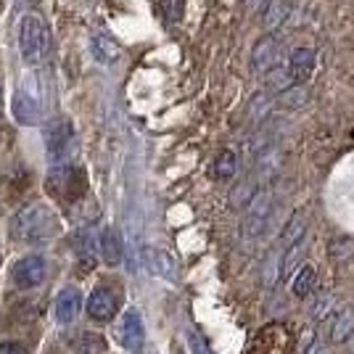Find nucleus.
<instances>
[{
	"label": "nucleus",
	"instance_id": "obj_16",
	"mask_svg": "<svg viewBox=\"0 0 354 354\" xmlns=\"http://www.w3.org/2000/svg\"><path fill=\"white\" fill-rule=\"evenodd\" d=\"M90 53H93V59L98 61V64H114V61H119V56H122L117 40H111L104 32H95V35L90 37Z\"/></svg>",
	"mask_w": 354,
	"mask_h": 354
},
{
	"label": "nucleus",
	"instance_id": "obj_18",
	"mask_svg": "<svg viewBox=\"0 0 354 354\" xmlns=\"http://www.w3.org/2000/svg\"><path fill=\"white\" fill-rule=\"evenodd\" d=\"M291 14V6L286 0H270L262 11V27L267 30V35H275L286 24V19Z\"/></svg>",
	"mask_w": 354,
	"mask_h": 354
},
{
	"label": "nucleus",
	"instance_id": "obj_3",
	"mask_svg": "<svg viewBox=\"0 0 354 354\" xmlns=\"http://www.w3.org/2000/svg\"><path fill=\"white\" fill-rule=\"evenodd\" d=\"M19 50L27 64H40L50 50V35L40 16L27 14L19 24Z\"/></svg>",
	"mask_w": 354,
	"mask_h": 354
},
{
	"label": "nucleus",
	"instance_id": "obj_14",
	"mask_svg": "<svg viewBox=\"0 0 354 354\" xmlns=\"http://www.w3.org/2000/svg\"><path fill=\"white\" fill-rule=\"evenodd\" d=\"M82 310V296L77 288H64L59 296H56V320L61 325H69L77 320V315Z\"/></svg>",
	"mask_w": 354,
	"mask_h": 354
},
{
	"label": "nucleus",
	"instance_id": "obj_12",
	"mask_svg": "<svg viewBox=\"0 0 354 354\" xmlns=\"http://www.w3.org/2000/svg\"><path fill=\"white\" fill-rule=\"evenodd\" d=\"M281 164H283V151L278 146H267L265 151L257 156V167H254V172H251V180L259 185V191H262V185H265L267 180H272V177L278 175Z\"/></svg>",
	"mask_w": 354,
	"mask_h": 354
},
{
	"label": "nucleus",
	"instance_id": "obj_8",
	"mask_svg": "<svg viewBox=\"0 0 354 354\" xmlns=\"http://www.w3.org/2000/svg\"><path fill=\"white\" fill-rule=\"evenodd\" d=\"M119 341L124 344L127 352H143V344H146V328H143V317L138 310H127L122 315V323H119Z\"/></svg>",
	"mask_w": 354,
	"mask_h": 354
},
{
	"label": "nucleus",
	"instance_id": "obj_19",
	"mask_svg": "<svg viewBox=\"0 0 354 354\" xmlns=\"http://www.w3.org/2000/svg\"><path fill=\"white\" fill-rule=\"evenodd\" d=\"M101 257H104L106 265L117 267L122 262V257H124V243H122V236H119L114 227H106L104 233H101Z\"/></svg>",
	"mask_w": 354,
	"mask_h": 354
},
{
	"label": "nucleus",
	"instance_id": "obj_33",
	"mask_svg": "<svg viewBox=\"0 0 354 354\" xmlns=\"http://www.w3.org/2000/svg\"><path fill=\"white\" fill-rule=\"evenodd\" d=\"M0 109H3V95H0Z\"/></svg>",
	"mask_w": 354,
	"mask_h": 354
},
{
	"label": "nucleus",
	"instance_id": "obj_24",
	"mask_svg": "<svg viewBox=\"0 0 354 354\" xmlns=\"http://www.w3.org/2000/svg\"><path fill=\"white\" fill-rule=\"evenodd\" d=\"M315 286H317V272H315V267L312 265H301L296 270L294 275V296L299 299H304V296H310L315 291Z\"/></svg>",
	"mask_w": 354,
	"mask_h": 354
},
{
	"label": "nucleus",
	"instance_id": "obj_15",
	"mask_svg": "<svg viewBox=\"0 0 354 354\" xmlns=\"http://www.w3.org/2000/svg\"><path fill=\"white\" fill-rule=\"evenodd\" d=\"M275 109H278L275 95H272L270 90H259V93L251 95L249 106H246V119H249L251 124H262L265 119H270V114H272Z\"/></svg>",
	"mask_w": 354,
	"mask_h": 354
},
{
	"label": "nucleus",
	"instance_id": "obj_7",
	"mask_svg": "<svg viewBox=\"0 0 354 354\" xmlns=\"http://www.w3.org/2000/svg\"><path fill=\"white\" fill-rule=\"evenodd\" d=\"M48 275V262L37 254H30L14 265V283L19 288H37Z\"/></svg>",
	"mask_w": 354,
	"mask_h": 354
},
{
	"label": "nucleus",
	"instance_id": "obj_9",
	"mask_svg": "<svg viewBox=\"0 0 354 354\" xmlns=\"http://www.w3.org/2000/svg\"><path fill=\"white\" fill-rule=\"evenodd\" d=\"M72 146V124L66 119H59L48 127V135H45V148H48V156L50 162H64L66 151Z\"/></svg>",
	"mask_w": 354,
	"mask_h": 354
},
{
	"label": "nucleus",
	"instance_id": "obj_22",
	"mask_svg": "<svg viewBox=\"0 0 354 354\" xmlns=\"http://www.w3.org/2000/svg\"><path fill=\"white\" fill-rule=\"evenodd\" d=\"M301 238H307V217H304V212H294L281 233V251L296 241H301Z\"/></svg>",
	"mask_w": 354,
	"mask_h": 354
},
{
	"label": "nucleus",
	"instance_id": "obj_10",
	"mask_svg": "<svg viewBox=\"0 0 354 354\" xmlns=\"http://www.w3.org/2000/svg\"><path fill=\"white\" fill-rule=\"evenodd\" d=\"M119 310V301L111 288L106 286H98L93 294L88 296V315L95 320V323H109Z\"/></svg>",
	"mask_w": 354,
	"mask_h": 354
},
{
	"label": "nucleus",
	"instance_id": "obj_28",
	"mask_svg": "<svg viewBox=\"0 0 354 354\" xmlns=\"http://www.w3.org/2000/svg\"><path fill=\"white\" fill-rule=\"evenodd\" d=\"M162 14L167 24H180L185 14V0H162Z\"/></svg>",
	"mask_w": 354,
	"mask_h": 354
},
{
	"label": "nucleus",
	"instance_id": "obj_11",
	"mask_svg": "<svg viewBox=\"0 0 354 354\" xmlns=\"http://www.w3.org/2000/svg\"><path fill=\"white\" fill-rule=\"evenodd\" d=\"M315 66H317V53L312 48H294L291 50V59H288V72H291V80L294 85H304L310 82L312 74H315Z\"/></svg>",
	"mask_w": 354,
	"mask_h": 354
},
{
	"label": "nucleus",
	"instance_id": "obj_6",
	"mask_svg": "<svg viewBox=\"0 0 354 354\" xmlns=\"http://www.w3.org/2000/svg\"><path fill=\"white\" fill-rule=\"evenodd\" d=\"M278 48H281L278 35H262L254 43V50H251V72L265 77L272 66H278V59H281V50Z\"/></svg>",
	"mask_w": 354,
	"mask_h": 354
},
{
	"label": "nucleus",
	"instance_id": "obj_21",
	"mask_svg": "<svg viewBox=\"0 0 354 354\" xmlns=\"http://www.w3.org/2000/svg\"><path fill=\"white\" fill-rule=\"evenodd\" d=\"M312 101L310 90L307 85H291V88H286L283 93L275 95V104L286 109V111H299V109H304V106Z\"/></svg>",
	"mask_w": 354,
	"mask_h": 354
},
{
	"label": "nucleus",
	"instance_id": "obj_29",
	"mask_svg": "<svg viewBox=\"0 0 354 354\" xmlns=\"http://www.w3.org/2000/svg\"><path fill=\"white\" fill-rule=\"evenodd\" d=\"M80 354H106V341L95 333H88V336H82Z\"/></svg>",
	"mask_w": 354,
	"mask_h": 354
},
{
	"label": "nucleus",
	"instance_id": "obj_23",
	"mask_svg": "<svg viewBox=\"0 0 354 354\" xmlns=\"http://www.w3.org/2000/svg\"><path fill=\"white\" fill-rule=\"evenodd\" d=\"M259 193V185L251 180V177H246V180H241L238 185H233V191H230V209H236V212H241V209H246L254 201V196Z\"/></svg>",
	"mask_w": 354,
	"mask_h": 354
},
{
	"label": "nucleus",
	"instance_id": "obj_25",
	"mask_svg": "<svg viewBox=\"0 0 354 354\" xmlns=\"http://www.w3.org/2000/svg\"><path fill=\"white\" fill-rule=\"evenodd\" d=\"M352 330H354V310L339 312L333 325H330V341L333 344H344V341L352 336Z\"/></svg>",
	"mask_w": 354,
	"mask_h": 354
},
{
	"label": "nucleus",
	"instance_id": "obj_2",
	"mask_svg": "<svg viewBox=\"0 0 354 354\" xmlns=\"http://www.w3.org/2000/svg\"><path fill=\"white\" fill-rule=\"evenodd\" d=\"M48 111V93L40 72H27L19 80L14 95V117L21 124H40Z\"/></svg>",
	"mask_w": 354,
	"mask_h": 354
},
{
	"label": "nucleus",
	"instance_id": "obj_17",
	"mask_svg": "<svg viewBox=\"0 0 354 354\" xmlns=\"http://www.w3.org/2000/svg\"><path fill=\"white\" fill-rule=\"evenodd\" d=\"M304 254H307V238H301L281 251V281L291 278L296 270L304 265Z\"/></svg>",
	"mask_w": 354,
	"mask_h": 354
},
{
	"label": "nucleus",
	"instance_id": "obj_31",
	"mask_svg": "<svg viewBox=\"0 0 354 354\" xmlns=\"http://www.w3.org/2000/svg\"><path fill=\"white\" fill-rule=\"evenodd\" d=\"M267 3H270V0H246V11H249V14H262Z\"/></svg>",
	"mask_w": 354,
	"mask_h": 354
},
{
	"label": "nucleus",
	"instance_id": "obj_1",
	"mask_svg": "<svg viewBox=\"0 0 354 354\" xmlns=\"http://www.w3.org/2000/svg\"><path fill=\"white\" fill-rule=\"evenodd\" d=\"M56 233V214L45 204H30L19 209L11 220V238L19 243H43Z\"/></svg>",
	"mask_w": 354,
	"mask_h": 354
},
{
	"label": "nucleus",
	"instance_id": "obj_32",
	"mask_svg": "<svg viewBox=\"0 0 354 354\" xmlns=\"http://www.w3.org/2000/svg\"><path fill=\"white\" fill-rule=\"evenodd\" d=\"M304 354H325V344H320V341H315V344H312V346H310V349H307Z\"/></svg>",
	"mask_w": 354,
	"mask_h": 354
},
{
	"label": "nucleus",
	"instance_id": "obj_4",
	"mask_svg": "<svg viewBox=\"0 0 354 354\" xmlns=\"http://www.w3.org/2000/svg\"><path fill=\"white\" fill-rule=\"evenodd\" d=\"M270 214H272V193L265 188V191L257 193L254 201L246 207V217H243V225H241V236L246 238V241L259 238L262 230H265L267 220H270Z\"/></svg>",
	"mask_w": 354,
	"mask_h": 354
},
{
	"label": "nucleus",
	"instance_id": "obj_27",
	"mask_svg": "<svg viewBox=\"0 0 354 354\" xmlns=\"http://www.w3.org/2000/svg\"><path fill=\"white\" fill-rule=\"evenodd\" d=\"M333 310H336V296L320 294L315 299V304H312V317L315 320H325L328 315H333Z\"/></svg>",
	"mask_w": 354,
	"mask_h": 354
},
{
	"label": "nucleus",
	"instance_id": "obj_5",
	"mask_svg": "<svg viewBox=\"0 0 354 354\" xmlns=\"http://www.w3.org/2000/svg\"><path fill=\"white\" fill-rule=\"evenodd\" d=\"M48 188L56 193V196H61V198H77L80 193L85 191V180H82V175L74 169V167H69V164H61V167H56L53 172H50V180H48Z\"/></svg>",
	"mask_w": 354,
	"mask_h": 354
},
{
	"label": "nucleus",
	"instance_id": "obj_30",
	"mask_svg": "<svg viewBox=\"0 0 354 354\" xmlns=\"http://www.w3.org/2000/svg\"><path fill=\"white\" fill-rule=\"evenodd\" d=\"M0 354H27V346L19 341H6V344H0Z\"/></svg>",
	"mask_w": 354,
	"mask_h": 354
},
{
	"label": "nucleus",
	"instance_id": "obj_20",
	"mask_svg": "<svg viewBox=\"0 0 354 354\" xmlns=\"http://www.w3.org/2000/svg\"><path fill=\"white\" fill-rule=\"evenodd\" d=\"M238 175V156L233 148H222L220 153L214 156L212 162V177L220 180V183H227Z\"/></svg>",
	"mask_w": 354,
	"mask_h": 354
},
{
	"label": "nucleus",
	"instance_id": "obj_13",
	"mask_svg": "<svg viewBox=\"0 0 354 354\" xmlns=\"http://www.w3.org/2000/svg\"><path fill=\"white\" fill-rule=\"evenodd\" d=\"M143 259H146V267L153 272V275H159L164 281H172L175 283L180 278V267H177L175 257L169 254V251L164 249H143Z\"/></svg>",
	"mask_w": 354,
	"mask_h": 354
},
{
	"label": "nucleus",
	"instance_id": "obj_26",
	"mask_svg": "<svg viewBox=\"0 0 354 354\" xmlns=\"http://www.w3.org/2000/svg\"><path fill=\"white\" fill-rule=\"evenodd\" d=\"M265 85H267V90H272V95H275V93H283L286 88H291L294 80H291L288 66H272V69L265 74Z\"/></svg>",
	"mask_w": 354,
	"mask_h": 354
}]
</instances>
